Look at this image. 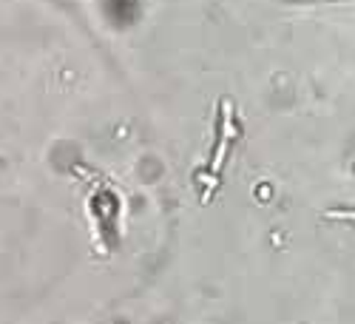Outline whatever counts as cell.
<instances>
[{"label": "cell", "instance_id": "obj_1", "mask_svg": "<svg viewBox=\"0 0 355 324\" xmlns=\"http://www.w3.org/2000/svg\"><path fill=\"white\" fill-rule=\"evenodd\" d=\"M236 137V126H233V105L225 100L222 103V123H219V142H216V151L211 157V165H208V173H202V182H205V202L211 199V191L216 185V176L227 160V148H230V139Z\"/></svg>", "mask_w": 355, "mask_h": 324}, {"label": "cell", "instance_id": "obj_2", "mask_svg": "<svg viewBox=\"0 0 355 324\" xmlns=\"http://www.w3.org/2000/svg\"><path fill=\"white\" fill-rule=\"evenodd\" d=\"M327 219H347V222H355V208H336V211H327Z\"/></svg>", "mask_w": 355, "mask_h": 324}]
</instances>
